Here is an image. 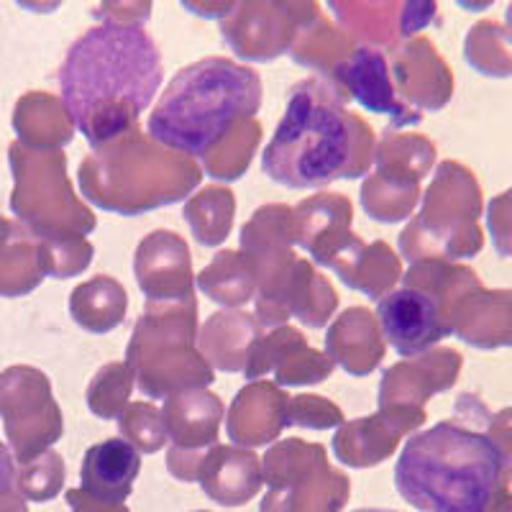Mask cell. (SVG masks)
I'll return each instance as SVG.
<instances>
[{
    "label": "cell",
    "mask_w": 512,
    "mask_h": 512,
    "mask_svg": "<svg viewBox=\"0 0 512 512\" xmlns=\"http://www.w3.org/2000/svg\"><path fill=\"white\" fill-rule=\"evenodd\" d=\"M100 24L75 39L59 67L62 105L93 152L139 128L162 88L157 41L136 18L93 11Z\"/></svg>",
    "instance_id": "cell-1"
},
{
    "label": "cell",
    "mask_w": 512,
    "mask_h": 512,
    "mask_svg": "<svg viewBox=\"0 0 512 512\" xmlns=\"http://www.w3.org/2000/svg\"><path fill=\"white\" fill-rule=\"evenodd\" d=\"M346 100L326 77L292 85L285 116L262 154L264 175L290 190H320L369 175L377 152L374 128L351 113Z\"/></svg>",
    "instance_id": "cell-2"
},
{
    "label": "cell",
    "mask_w": 512,
    "mask_h": 512,
    "mask_svg": "<svg viewBox=\"0 0 512 512\" xmlns=\"http://www.w3.org/2000/svg\"><path fill=\"white\" fill-rule=\"evenodd\" d=\"M505 464L487 433L443 420L405 441L395 487L420 512H500Z\"/></svg>",
    "instance_id": "cell-3"
},
{
    "label": "cell",
    "mask_w": 512,
    "mask_h": 512,
    "mask_svg": "<svg viewBox=\"0 0 512 512\" xmlns=\"http://www.w3.org/2000/svg\"><path fill=\"white\" fill-rule=\"evenodd\" d=\"M262 77L228 57H205L177 72L157 100L146 136L182 157L203 159L236 123L262 108Z\"/></svg>",
    "instance_id": "cell-4"
},
{
    "label": "cell",
    "mask_w": 512,
    "mask_h": 512,
    "mask_svg": "<svg viewBox=\"0 0 512 512\" xmlns=\"http://www.w3.org/2000/svg\"><path fill=\"white\" fill-rule=\"evenodd\" d=\"M203 177L195 159L169 152L141 128L85 157L77 172L82 195L116 216H144L185 200Z\"/></svg>",
    "instance_id": "cell-5"
},
{
    "label": "cell",
    "mask_w": 512,
    "mask_h": 512,
    "mask_svg": "<svg viewBox=\"0 0 512 512\" xmlns=\"http://www.w3.org/2000/svg\"><path fill=\"white\" fill-rule=\"evenodd\" d=\"M126 364L146 397L164 400L216 382L198 349V300L146 303L126 349Z\"/></svg>",
    "instance_id": "cell-6"
},
{
    "label": "cell",
    "mask_w": 512,
    "mask_h": 512,
    "mask_svg": "<svg viewBox=\"0 0 512 512\" xmlns=\"http://www.w3.org/2000/svg\"><path fill=\"white\" fill-rule=\"evenodd\" d=\"M8 164L13 175L11 210L31 236L54 244L88 239L95 231L98 218L75 195L62 152H34L13 141Z\"/></svg>",
    "instance_id": "cell-7"
},
{
    "label": "cell",
    "mask_w": 512,
    "mask_h": 512,
    "mask_svg": "<svg viewBox=\"0 0 512 512\" xmlns=\"http://www.w3.org/2000/svg\"><path fill=\"white\" fill-rule=\"evenodd\" d=\"M267 495L259 512H341L349 502L346 474L328 464L320 443L287 438L262 459Z\"/></svg>",
    "instance_id": "cell-8"
},
{
    "label": "cell",
    "mask_w": 512,
    "mask_h": 512,
    "mask_svg": "<svg viewBox=\"0 0 512 512\" xmlns=\"http://www.w3.org/2000/svg\"><path fill=\"white\" fill-rule=\"evenodd\" d=\"M0 420L18 466L52 451L64 423L47 374L26 364L0 372Z\"/></svg>",
    "instance_id": "cell-9"
},
{
    "label": "cell",
    "mask_w": 512,
    "mask_h": 512,
    "mask_svg": "<svg viewBox=\"0 0 512 512\" xmlns=\"http://www.w3.org/2000/svg\"><path fill=\"white\" fill-rule=\"evenodd\" d=\"M164 428L172 448L167 454L169 474L180 482H198L205 454L218 446L223 402L208 390H182L164 397Z\"/></svg>",
    "instance_id": "cell-10"
},
{
    "label": "cell",
    "mask_w": 512,
    "mask_h": 512,
    "mask_svg": "<svg viewBox=\"0 0 512 512\" xmlns=\"http://www.w3.org/2000/svg\"><path fill=\"white\" fill-rule=\"evenodd\" d=\"M241 254L256 280V303L272 300L290 277L295 256V226L290 205H264L241 228Z\"/></svg>",
    "instance_id": "cell-11"
},
{
    "label": "cell",
    "mask_w": 512,
    "mask_h": 512,
    "mask_svg": "<svg viewBox=\"0 0 512 512\" xmlns=\"http://www.w3.org/2000/svg\"><path fill=\"white\" fill-rule=\"evenodd\" d=\"M233 8L231 18L221 24L223 39L239 57L251 62H272L290 52L297 31L318 16L295 3H241Z\"/></svg>",
    "instance_id": "cell-12"
},
{
    "label": "cell",
    "mask_w": 512,
    "mask_h": 512,
    "mask_svg": "<svg viewBox=\"0 0 512 512\" xmlns=\"http://www.w3.org/2000/svg\"><path fill=\"white\" fill-rule=\"evenodd\" d=\"M374 318H377L382 336L390 341L392 349L402 359L428 354L431 346H436L441 338L451 333L441 303L418 287L402 285L400 290L384 295Z\"/></svg>",
    "instance_id": "cell-13"
},
{
    "label": "cell",
    "mask_w": 512,
    "mask_h": 512,
    "mask_svg": "<svg viewBox=\"0 0 512 512\" xmlns=\"http://www.w3.org/2000/svg\"><path fill=\"white\" fill-rule=\"evenodd\" d=\"M326 80L336 85L346 98L356 100L364 111L390 118L392 126L402 128L420 121V113L413 111L408 103H402L397 95L390 62L379 49L356 47Z\"/></svg>",
    "instance_id": "cell-14"
},
{
    "label": "cell",
    "mask_w": 512,
    "mask_h": 512,
    "mask_svg": "<svg viewBox=\"0 0 512 512\" xmlns=\"http://www.w3.org/2000/svg\"><path fill=\"white\" fill-rule=\"evenodd\" d=\"M351 216L354 210L344 195L320 192L305 198L297 208H292L295 246L308 251L315 264L333 269L361 244L351 233Z\"/></svg>",
    "instance_id": "cell-15"
},
{
    "label": "cell",
    "mask_w": 512,
    "mask_h": 512,
    "mask_svg": "<svg viewBox=\"0 0 512 512\" xmlns=\"http://www.w3.org/2000/svg\"><path fill=\"white\" fill-rule=\"evenodd\" d=\"M134 274L146 303L195 300V274L190 249L177 233L159 228L144 236L134 256Z\"/></svg>",
    "instance_id": "cell-16"
},
{
    "label": "cell",
    "mask_w": 512,
    "mask_h": 512,
    "mask_svg": "<svg viewBox=\"0 0 512 512\" xmlns=\"http://www.w3.org/2000/svg\"><path fill=\"white\" fill-rule=\"evenodd\" d=\"M425 420L420 408H379L369 418L349 420L333 436L338 461L354 469H369L395 454L405 433L415 431Z\"/></svg>",
    "instance_id": "cell-17"
},
{
    "label": "cell",
    "mask_w": 512,
    "mask_h": 512,
    "mask_svg": "<svg viewBox=\"0 0 512 512\" xmlns=\"http://www.w3.org/2000/svg\"><path fill=\"white\" fill-rule=\"evenodd\" d=\"M336 305L338 295L331 282L315 272L308 259H297L280 292L267 303H256V320L259 326L280 328L295 315L303 326L323 328Z\"/></svg>",
    "instance_id": "cell-18"
},
{
    "label": "cell",
    "mask_w": 512,
    "mask_h": 512,
    "mask_svg": "<svg viewBox=\"0 0 512 512\" xmlns=\"http://www.w3.org/2000/svg\"><path fill=\"white\" fill-rule=\"evenodd\" d=\"M290 395L274 382H251L228 410V438L239 448L267 446L287 428Z\"/></svg>",
    "instance_id": "cell-19"
},
{
    "label": "cell",
    "mask_w": 512,
    "mask_h": 512,
    "mask_svg": "<svg viewBox=\"0 0 512 512\" xmlns=\"http://www.w3.org/2000/svg\"><path fill=\"white\" fill-rule=\"evenodd\" d=\"M141 472V454L123 438H105L85 451L80 489L108 505H123L134 492Z\"/></svg>",
    "instance_id": "cell-20"
},
{
    "label": "cell",
    "mask_w": 512,
    "mask_h": 512,
    "mask_svg": "<svg viewBox=\"0 0 512 512\" xmlns=\"http://www.w3.org/2000/svg\"><path fill=\"white\" fill-rule=\"evenodd\" d=\"M205 495L223 507H239L254 500L262 489V461L239 446H213L198 472Z\"/></svg>",
    "instance_id": "cell-21"
},
{
    "label": "cell",
    "mask_w": 512,
    "mask_h": 512,
    "mask_svg": "<svg viewBox=\"0 0 512 512\" xmlns=\"http://www.w3.org/2000/svg\"><path fill=\"white\" fill-rule=\"evenodd\" d=\"M384 349L387 346L377 318L367 308L344 310L326 333V356L333 367H341L354 377L372 374L384 359Z\"/></svg>",
    "instance_id": "cell-22"
},
{
    "label": "cell",
    "mask_w": 512,
    "mask_h": 512,
    "mask_svg": "<svg viewBox=\"0 0 512 512\" xmlns=\"http://www.w3.org/2000/svg\"><path fill=\"white\" fill-rule=\"evenodd\" d=\"M262 338L256 315L223 310L210 315L198 333V349L213 372H244L251 349Z\"/></svg>",
    "instance_id": "cell-23"
},
{
    "label": "cell",
    "mask_w": 512,
    "mask_h": 512,
    "mask_svg": "<svg viewBox=\"0 0 512 512\" xmlns=\"http://www.w3.org/2000/svg\"><path fill=\"white\" fill-rule=\"evenodd\" d=\"M13 131L18 144L34 152H62V146L75 139V126L64 111L62 98L41 90L21 95L13 108Z\"/></svg>",
    "instance_id": "cell-24"
},
{
    "label": "cell",
    "mask_w": 512,
    "mask_h": 512,
    "mask_svg": "<svg viewBox=\"0 0 512 512\" xmlns=\"http://www.w3.org/2000/svg\"><path fill=\"white\" fill-rule=\"evenodd\" d=\"M128 310V295L121 282L108 274H98L82 282L70 295V315L88 333L103 336L116 331Z\"/></svg>",
    "instance_id": "cell-25"
},
{
    "label": "cell",
    "mask_w": 512,
    "mask_h": 512,
    "mask_svg": "<svg viewBox=\"0 0 512 512\" xmlns=\"http://www.w3.org/2000/svg\"><path fill=\"white\" fill-rule=\"evenodd\" d=\"M333 272L341 277L346 287L364 292L369 300L379 303L384 295H390L395 282L400 280V259L384 241H372V244L361 241L344 262L333 267Z\"/></svg>",
    "instance_id": "cell-26"
},
{
    "label": "cell",
    "mask_w": 512,
    "mask_h": 512,
    "mask_svg": "<svg viewBox=\"0 0 512 512\" xmlns=\"http://www.w3.org/2000/svg\"><path fill=\"white\" fill-rule=\"evenodd\" d=\"M41 244L21 223L0 244V297H24L44 282Z\"/></svg>",
    "instance_id": "cell-27"
},
{
    "label": "cell",
    "mask_w": 512,
    "mask_h": 512,
    "mask_svg": "<svg viewBox=\"0 0 512 512\" xmlns=\"http://www.w3.org/2000/svg\"><path fill=\"white\" fill-rule=\"evenodd\" d=\"M198 290L208 300L223 305V308H239L256 297V280L249 262L241 251H221V254L198 274L195 280Z\"/></svg>",
    "instance_id": "cell-28"
},
{
    "label": "cell",
    "mask_w": 512,
    "mask_h": 512,
    "mask_svg": "<svg viewBox=\"0 0 512 512\" xmlns=\"http://www.w3.org/2000/svg\"><path fill=\"white\" fill-rule=\"evenodd\" d=\"M433 154L436 149L423 136H395L387 131L374 152V162H377L374 175L418 187L420 177H425V172L431 169Z\"/></svg>",
    "instance_id": "cell-29"
},
{
    "label": "cell",
    "mask_w": 512,
    "mask_h": 512,
    "mask_svg": "<svg viewBox=\"0 0 512 512\" xmlns=\"http://www.w3.org/2000/svg\"><path fill=\"white\" fill-rule=\"evenodd\" d=\"M354 49L356 47L351 44V39L344 31L333 29L328 21L315 16L310 18L303 29L297 31L290 54L297 64L310 67V70H318L320 75L328 77Z\"/></svg>",
    "instance_id": "cell-30"
},
{
    "label": "cell",
    "mask_w": 512,
    "mask_h": 512,
    "mask_svg": "<svg viewBox=\"0 0 512 512\" xmlns=\"http://www.w3.org/2000/svg\"><path fill=\"white\" fill-rule=\"evenodd\" d=\"M233 213H236V195L221 185L205 187L198 195H192L182 210L187 226L203 246H218L228 239Z\"/></svg>",
    "instance_id": "cell-31"
},
{
    "label": "cell",
    "mask_w": 512,
    "mask_h": 512,
    "mask_svg": "<svg viewBox=\"0 0 512 512\" xmlns=\"http://www.w3.org/2000/svg\"><path fill=\"white\" fill-rule=\"evenodd\" d=\"M262 141V123L256 118L249 121H241L218 141L203 159H200V167H203V175H210L213 180L233 182L244 177V172L249 169L251 159H254L256 146Z\"/></svg>",
    "instance_id": "cell-32"
},
{
    "label": "cell",
    "mask_w": 512,
    "mask_h": 512,
    "mask_svg": "<svg viewBox=\"0 0 512 512\" xmlns=\"http://www.w3.org/2000/svg\"><path fill=\"white\" fill-rule=\"evenodd\" d=\"M134 387V372L126 361H111L90 379L88 392H85L88 410L100 420H118V415L128 408Z\"/></svg>",
    "instance_id": "cell-33"
},
{
    "label": "cell",
    "mask_w": 512,
    "mask_h": 512,
    "mask_svg": "<svg viewBox=\"0 0 512 512\" xmlns=\"http://www.w3.org/2000/svg\"><path fill=\"white\" fill-rule=\"evenodd\" d=\"M418 203V187L402 185L395 180H384L379 175H369L361 185V208L372 221L397 223L410 216Z\"/></svg>",
    "instance_id": "cell-34"
},
{
    "label": "cell",
    "mask_w": 512,
    "mask_h": 512,
    "mask_svg": "<svg viewBox=\"0 0 512 512\" xmlns=\"http://www.w3.org/2000/svg\"><path fill=\"white\" fill-rule=\"evenodd\" d=\"M118 431L126 443L139 451V454H157L162 451L167 438L162 410H157L152 402H134L118 415Z\"/></svg>",
    "instance_id": "cell-35"
},
{
    "label": "cell",
    "mask_w": 512,
    "mask_h": 512,
    "mask_svg": "<svg viewBox=\"0 0 512 512\" xmlns=\"http://www.w3.org/2000/svg\"><path fill=\"white\" fill-rule=\"evenodd\" d=\"M13 487L29 502L54 500L64 487V459L57 451H47L29 464H21Z\"/></svg>",
    "instance_id": "cell-36"
},
{
    "label": "cell",
    "mask_w": 512,
    "mask_h": 512,
    "mask_svg": "<svg viewBox=\"0 0 512 512\" xmlns=\"http://www.w3.org/2000/svg\"><path fill=\"white\" fill-rule=\"evenodd\" d=\"M308 344V338L303 336L300 331L290 326H280L274 328L269 336H262L256 341V346L251 349L249 361H246L244 377L246 379H262L267 372H274V369L280 367L282 361L292 354L295 349Z\"/></svg>",
    "instance_id": "cell-37"
},
{
    "label": "cell",
    "mask_w": 512,
    "mask_h": 512,
    "mask_svg": "<svg viewBox=\"0 0 512 512\" xmlns=\"http://www.w3.org/2000/svg\"><path fill=\"white\" fill-rule=\"evenodd\" d=\"M41 244V264L47 277H57V280H70L77 277L93 262V244L88 239H72V241H39Z\"/></svg>",
    "instance_id": "cell-38"
},
{
    "label": "cell",
    "mask_w": 512,
    "mask_h": 512,
    "mask_svg": "<svg viewBox=\"0 0 512 512\" xmlns=\"http://www.w3.org/2000/svg\"><path fill=\"white\" fill-rule=\"evenodd\" d=\"M333 374V361L326 354L310 349V344L292 351L280 367L274 369V384L277 387H297V384L326 382Z\"/></svg>",
    "instance_id": "cell-39"
},
{
    "label": "cell",
    "mask_w": 512,
    "mask_h": 512,
    "mask_svg": "<svg viewBox=\"0 0 512 512\" xmlns=\"http://www.w3.org/2000/svg\"><path fill=\"white\" fill-rule=\"evenodd\" d=\"M287 425H303V428H313V431H326V428L344 425V413L328 397H290V405H287Z\"/></svg>",
    "instance_id": "cell-40"
},
{
    "label": "cell",
    "mask_w": 512,
    "mask_h": 512,
    "mask_svg": "<svg viewBox=\"0 0 512 512\" xmlns=\"http://www.w3.org/2000/svg\"><path fill=\"white\" fill-rule=\"evenodd\" d=\"M64 500L72 507V512H131L126 505H108V502L93 500V497L85 495L80 487L70 489V492L64 495Z\"/></svg>",
    "instance_id": "cell-41"
},
{
    "label": "cell",
    "mask_w": 512,
    "mask_h": 512,
    "mask_svg": "<svg viewBox=\"0 0 512 512\" xmlns=\"http://www.w3.org/2000/svg\"><path fill=\"white\" fill-rule=\"evenodd\" d=\"M13 482H16V461H13L11 448L0 441V492L13 489Z\"/></svg>",
    "instance_id": "cell-42"
},
{
    "label": "cell",
    "mask_w": 512,
    "mask_h": 512,
    "mask_svg": "<svg viewBox=\"0 0 512 512\" xmlns=\"http://www.w3.org/2000/svg\"><path fill=\"white\" fill-rule=\"evenodd\" d=\"M0 512H29V507L16 489H6V492H0Z\"/></svg>",
    "instance_id": "cell-43"
},
{
    "label": "cell",
    "mask_w": 512,
    "mask_h": 512,
    "mask_svg": "<svg viewBox=\"0 0 512 512\" xmlns=\"http://www.w3.org/2000/svg\"><path fill=\"white\" fill-rule=\"evenodd\" d=\"M11 228H13V221H6V218L0 216V244L6 241V236L11 233Z\"/></svg>",
    "instance_id": "cell-44"
},
{
    "label": "cell",
    "mask_w": 512,
    "mask_h": 512,
    "mask_svg": "<svg viewBox=\"0 0 512 512\" xmlns=\"http://www.w3.org/2000/svg\"><path fill=\"white\" fill-rule=\"evenodd\" d=\"M354 512H397V510H382V507H361V510Z\"/></svg>",
    "instance_id": "cell-45"
},
{
    "label": "cell",
    "mask_w": 512,
    "mask_h": 512,
    "mask_svg": "<svg viewBox=\"0 0 512 512\" xmlns=\"http://www.w3.org/2000/svg\"><path fill=\"white\" fill-rule=\"evenodd\" d=\"M500 512H512V505H507V507H502Z\"/></svg>",
    "instance_id": "cell-46"
},
{
    "label": "cell",
    "mask_w": 512,
    "mask_h": 512,
    "mask_svg": "<svg viewBox=\"0 0 512 512\" xmlns=\"http://www.w3.org/2000/svg\"><path fill=\"white\" fill-rule=\"evenodd\" d=\"M198 512H208V510H198Z\"/></svg>",
    "instance_id": "cell-47"
}]
</instances>
